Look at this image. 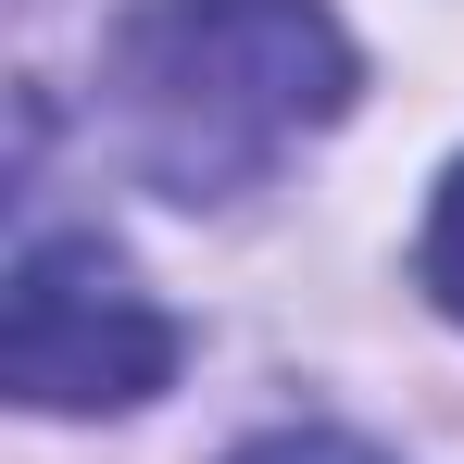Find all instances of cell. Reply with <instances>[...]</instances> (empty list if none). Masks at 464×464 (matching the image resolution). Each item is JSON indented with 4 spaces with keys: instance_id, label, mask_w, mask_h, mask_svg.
<instances>
[{
    "instance_id": "obj_2",
    "label": "cell",
    "mask_w": 464,
    "mask_h": 464,
    "mask_svg": "<svg viewBox=\"0 0 464 464\" xmlns=\"http://www.w3.org/2000/svg\"><path fill=\"white\" fill-rule=\"evenodd\" d=\"M176 377V314L88 227H38L0 289V389L25 414H139Z\"/></svg>"
},
{
    "instance_id": "obj_3",
    "label": "cell",
    "mask_w": 464,
    "mask_h": 464,
    "mask_svg": "<svg viewBox=\"0 0 464 464\" xmlns=\"http://www.w3.org/2000/svg\"><path fill=\"white\" fill-rule=\"evenodd\" d=\"M414 276H427V302L464 326V163L440 176V201H427V238H414Z\"/></svg>"
},
{
    "instance_id": "obj_4",
    "label": "cell",
    "mask_w": 464,
    "mask_h": 464,
    "mask_svg": "<svg viewBox=\"0 0 464 464\" xmlns=\"http://www.w3.org/2000/svg\"><path fill=\"white\" fill-rule=\"evenodd\" d=\"M227 464H389V452L339 440V427H276V440H251V452H227Z\"/></svg>"
},
{
    "instance_id": "obj_1",
    "label": "cell",
    "mask_w": 464,
    "mask_h": 464,
    "mask_svg": "<svg viewBox=\"0 0 464 464\" xmlns=\"http://www.w3.org/2000/svg\"><path fill=\"white\" fill-rule=\"evenodd\" d=\"M101 113L163 201H238L352 113V38L326 0H126L101 38Z\"/></svg>"
}]
</instances>
